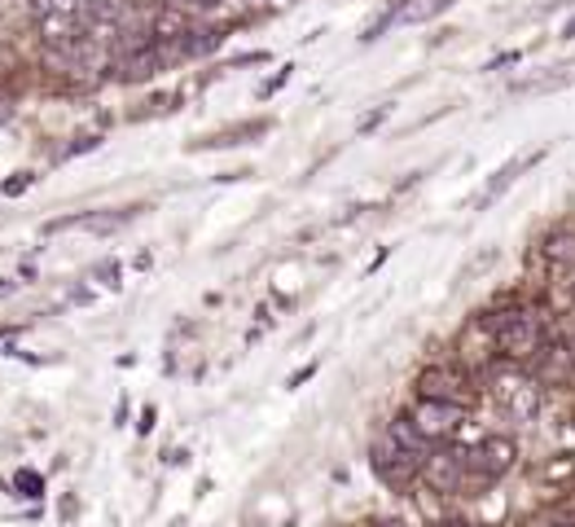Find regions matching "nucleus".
Wrapping results in <instances>:
<instances>
[{"instance_id": "obj_1", "label": "nucleus", "mask_w": 575, "mask_h": 527, "mask_svg": "<svg viewBox=\"0 0 575 527\" xmlns=\"http://www.w3.org/2000/svg\"><path fill=\"white\" fill-rule=\"evenodd\" d=\"M544 321L536 317V313H527V308H518V313H505V317H496L492 321V348H496V356H505L509 365H531V356L544 348Z\"/></svg>"}, {"instance_id": "obj_2", "label": "nucleus", "mask_w": 575, "mask_h": 527, "mask_svg": "<svg viewBox=\"0 0 575 527\" xmlns=\"http://www.w3.org/2000/svg\"><path fill=\"white\" fill-rule=\"evenodd\" d=\"M369 470H374V479H378L383 488L404 492V488L422 475V457L409 453V448H400L391 435H378L374 448H369Z\"/></svg>"}, {"instance_id": "obj_3", "label": "nucleus", "mask_w": 575, "mask_h": 527, "mask_svg": "<svg viewBox=\"0 0 575 527\" xmlns=\"http://www.w3.org/2000/svg\"><path fill=\"white\" fill-rule=\"evenodd\" d=\"M110 75L119 80V84H141V80H154L167 62H163V49H159V40H145V45H128V49H115L110 54Z\"/></svg>"}, {"instance_id": "obj_4", "label": "nucleus", "mask_w": 575, "mask_h": 527, "mask_svg": "<svg viewBox=\"0 0 575 527\" xmlns=\"http://www.w3.org/2000/svg\"><path fill=\"white\" fill-rule=\"evenodd\" d=\"M409 418L418 422V431H422L431 444H444V440H453V435L461 431V422H466V405H448V400H431V396H422V400L409 409Z\"/></svg>"}, {"instance_id": "obj_5", "label": "nucleus", "mask_w": 575, "mask_h": 527, "mask_svg": "<svg viewBox=\"0 0 575 527\" xmlns=\"http://www.w3.org/2000/svg\"><path fill=\"white\" fill-rule=\"evenodd\" d=\"M466 453H453V448H431L426 457H422V479L431 483V492H444V496H453V492H461L466 488Z\"/></svg>"}, {"instance_id": "obj_6", "label": "nucleus", "mask_w": 575, "mask_h": 527, "mask_svg": "<svg viewBox=\"0 0 575 527\" xmlns=\"http://www.w3.org/2000/svg\"><path fill=\"white\" fill-rule=\"evenodd\" d=\"M418 396H431V400H448V405H470L474 391H470V378L453 365H431L418 374Z\"/></svg>"}, {"instance_id": "obj_7", "label": "nucleus", "mask_w": 575, "mask_h": 527, "mask_svg": "<svg viewBox=\"0 0 575 527\" xmlns=\"http://www.w3.org/2000/svg\"><path fill=\"white\" fill-rule=\"evenodd\" d=\"M514 457H518L514 440H505V435H488L483 444H474V448L466 453V470L479 475V479H501V475H509Z\"/></svg>"}, {"instance_id": "obj_8", "label": "nucleus", "mask_w": 575, "mask_h": 527, "mask_svg": "<svg viewBox=\"0 0 575 527\" xmlns=\"http://www.w3.org/2000/svg\"><path fill=\"white\" fill-rule=\"evenodd\" d=\"M496 400H501L514 418H536V409H540V383H536V378H523V374H509V378L496 387Z\"/></svg>"}, {"instance_id": "obj_9", "label": "nucleus", "mask_w": 575, "mask_h": 527, "mask_svg": "<svg viewBox=\"0 0 575 527\" xmlns=\"http://www.w3.org/2000/svg\"><path fill=\"white\" fill-rule=\"evenodd\" d=\"M189 27H193V14H189V10H180V5H172V0L154 5V14H150V36H154V40H163V45L180 40Z\"/></svg>"}, {"instance_id": "obj_10", "label": "nucleus", "mask_w": 575, "mask_h": 527, "mask_svg": "<svg viewBox=\"0 0 575 527\" xmlns=\"http://www.w3.org/2000/svg\"><path fill=\"white\" fill-rule=\"evenodd\" d=\"M540 159H544V150H531V154H518L514 163H505L501 172H492V180L483 185V194L474 198V207H479V211H483V207H492V202H496V198H501V194L518 180V172H527V167H531V163H540Z\"/></svg>"}, {"instance_id": "obj_11", "label": "nucleus", "mask_w": 575, "mask_h": 527, "mask_svg": "<svg viewBox=\"0 0 575 527\" xmlns=\"http://www.w3.org/2000/svg\"><path fill=\"white\" fill-rule=\"evenodd\" d=\"M176 45V54L180 58H207V54H215L220 45H224V32L220 27H189L180 40H172Z\"/></svg>"}, {"instance_id": "obj_12", "label": "nucleus", "mask_w": 575, "mask_h": 527, "mask_svg": "<svg viewBox=\"0 0 575 527\" xmlns=\"http://www.w3.org/2000/svg\"><path fill=\"white\" fill-rule=\"evenodd\" d=\"M387 435H391V440H396L400 448H409V453H418V457H426V453L435 448V444H431V440H426V435L418 431V422L409 418V409H400V413H396V418L387 422Z\"/></svg>"}, {"instance_id": "obj_13", "label": "nucleus", "mask_w": 575, "mask_h": 527, "mask_svg": "<svg viewBox=\"0 0 575 527\" xmlns=\"http://www.w3.org/2000/svg\"><path fill=\"white\" fill-rule=\"evenodd\" d=\"M544 259L553 273H575V229H558L544 242Z\"/></svg>"}, {"instance_id": "obj_14", "label": "nucleus", "mask_w": 575, "mask_h": 527, "mask_svg": "<svg viewBox=\"0 0 575 527\" xmlns=\"http://www.w3.org/2000/svg\"><path fill=\"white\" fill-rule=\"evenodd\" d=\"M132 220V211H102V215H84V229H93V233H115V229H124Z\"/></svg>"}, {"instance_id": "obj_15", "label": "nucleus", "mask_w": 575, "mask_h": 527, "mask_svg": "<svg viewBox=\"0 0 575 527\" xmlns=\"http://www.w3.org/2000/svg\"><path fill=\"white\" fill-rule=\"evenodd\" d=\"M93 278H97L106 291H119V286H124V269H119V259H102L97 269H93Z\"/></svg>"}, {"instance_id": "obj_16", "label": "nucleus", "mask_w": 575, "mask_h": 527, "mask_svg": "<svg viewBox=\"0 0 575 527\" xmlns=\"http://www.w3.org/2000/svg\"><path fill=\"white\" fill-rule=\"evenodd\" d=\"M492 259H496V250H492V246H488V250H479V255H474V259L466 264V269H461V282H470V278H479V273L488 269V264H492Z\"/></svg>"}, {"instance_id": "obj_17", "label": "nucleus", "mask_w": 575, "mask_h": 527, "mask_svg": "<svg viewBox=\"0 0 575 527\" xmlns=\"http://www.w3.org/2000/svg\"><path fill=\"white\" fill-rule=\"evenodd\" d=\"M19 488H23V496H40V488H45V479L36 475V470H19V479H14Z\"/></svg>"}, {"instance_id": "obj_18", "label": "nucleus", "mask_w": 575, "mask_h": 527, "mask_svg": "<svg viewBox=\"0 0 575 527\" xmlns=\"http://www.w3.org/2000/svg\"><path fill=\"white\" fill-rule=\"evenodd\" d=\"M391 110H396V106H391V102H387V106H378V110H374V115H369V119H361V132H374V128H378V124H383V119H387V115H391Z\"/></svg>"}, {"instance_id": "obj_19", "label": "nucleus", "mask_w": 575, "mask_h": 527, "mask_svg": "<svg viewBox=\"0 0 575 527\" xmlns=\"http://www.w3.org/2000/svg\"><path fill=\"white\" fill-rule=\"evenodd\" d=\"M27 185H32V172H19V176H14L10 185H5V194H23Z\"/></svg>"}, {"instance_id": "obj_20", "label": "nucleus", "mask_w": 575, "mask_h": 527, "mask_svg": "<svg viewBox=\"0 0 575 527\" xmlns=\"http://www.w3.org/2000/svg\"><path fill=\"white\" fill-rule=\"evenodd\" d=\"M285 80H291V71H281V75H272V80H268V84H263V97H268V93H277V89H281V84H285Z\"/></svg>"}, {"instance_id": "obj_21", "label": "nucleus", "mask_w": 575, "mask_h": 527, "mask_svg": "<svg viewBox=\"0 0 575 527\" xmlns=\"http://www.w3.org/2000/svg\"><path fill=\"white\" fill-rule=\"evenodd\" d=\"M313 374H317V365H304V370H300V374H295V378H291V383H285V387H300V383H308V378H313Z\"/></svg>"}, {"instance_id": "obj_22", "label": "nucleus", "mask_w": 575, "mask_h": 527, "mask_svg": "<svg viewBox=\"0 0 575 527\" xmlns=\"http://www.w3.org/2000/svg\"><path fill=\"white\" fill-rule=\"evenodd\" d=\"M518 58H523V54H501V58H496V62H492V67H488V71H501V67H514V62H518Z\"/></svg>"}, {"instance_id": "obj_23", "label": "nucleus", "mask_w": 575, "mask_h": 527, "mask_svg": "<svg viewBox=\"0 0 575 527\" xmlns=\"http://www.w3.org/2000/svg\"><path fill=\"white\" fill-rule=\"evenodd\" d=\"M10 119H14V106H10V102H5V97H0V128H5V124H10Z\"/></svg>"}, {"instance_id": "obj_24", "label": "nucleus", "mask_w": 575, "mask_h": 527, "mask_svg": "<svg viewBox=\"0 0 575 527\" xmlns=\"http://www.w3.org/2000/svg\"><path fill=\"white\" fill-rule=\"evenodd\" d=\"M14 291V282H5V278H0V295H10Z\"/></svg>"}, {"instance_id": "obj_25", "label": "nucleus", "mask_w": 575, "mask_h": 527, "mask_svg": "<svg viewBox=\"0 0 575 527\" xmlns=\"http://www.w3.org/2000/svg\"><path fill=\"white\" fill-rule=\"evenodd\" d=\"M562 36H566V40H571V36H575V19H571V23H566V27H562Z\"/></svg>"}, {"instance_id": "obj_26", "label": "nucleus", "mask_w": 575, "mask_h": 527, "mask_svg": "<svg viewBox=\"0 0 575 527\" xmlns=\"http://www.w3.org/2000/svg\"><path fill=\"white\" fill-rule=\"evenodd\" d=\"M374 527H404V523H391V518H378Z\"/></svg>"}, {"instance_id": "obj_27", "label": "nucleus", "mask_w": 575, "mask_h": 527, "mask_svg": "<svg viewBox=\"0 0 575 527\" xmlns=\"http://www.w3.org/2000/svg\"><path fill=\"white\" fill-rule=\"evenodd\" d=\"M549 527H575V523H571V518H558V523H549Z\"/></svg>"}, {"instance_id": "obj_28", "label": "nucleus", "mask_w": 575, "mask_h": 527, "mask_svg": "<svg viewBox=\"0 0 575 527\" xmlns=\"http://www.w3.org/2000/svg\"><path fill=\"white\" fill-rule=\"evenodd\" d=\"M444 527H479V523H444Z\"/></svg>"}, {"instance_id": "obj_29", "label": "nucleus", "mask_w": 575, "mask_h": 527, "mask_svg": "<svg viewBox=\"0 0 575 527\" xmlns=\"http://www.w3.org/2000/svg\"><path fill=\"white\" fill-rule=\"evenodd\" d=\"M571 383H575V370H571Z\"/></svg>"}]
</instances>
